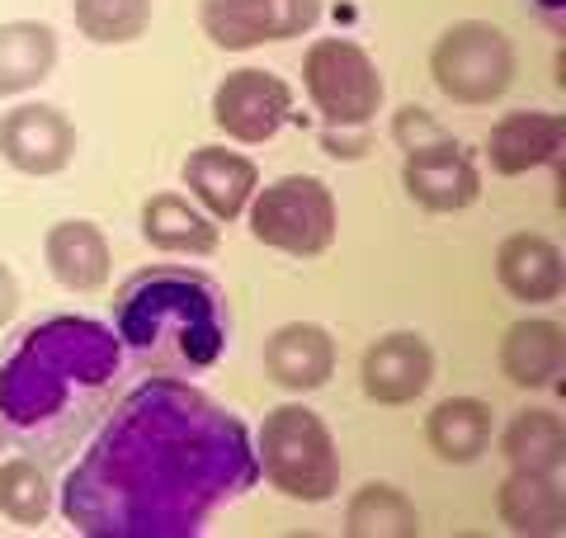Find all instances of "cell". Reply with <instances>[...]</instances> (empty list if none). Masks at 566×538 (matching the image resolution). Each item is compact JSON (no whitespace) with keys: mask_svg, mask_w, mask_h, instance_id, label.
Returning <instances> with one entry per match:
<instances>
[{"mask_svg":"<svg viewBox=\"0 0 566 538\" xmlns=\"http://www.w3.org/2000/svg\"><path fill=\"white\" fill-rule=\"evenodd\" d=\"M260 477L251 435L185 379L156 373L62 482V515L85 538H189Z\"/></svg>","mask_w":566,"mask_h":538,"instance_id":"cell-1","label":"cell"},{"mask_svg":"<svg viewBox=\"0 0 566 538\" xmlns=\"http://www.w3.org/2000/svg\"><path fill=\"white\" fill-rule=\"evenodd\" d=\"M123 345L91 317H48L0 364V425L43 458H62L114 397Z\"/></svg>","mask_w":566,"mask_h":538,"instance_id":"cell-2","label":"cell"},{"mask_svg":"<svg viewBox=\"0 0 566 538\" xmlns=\"http://www.w3.org/2000/svg\"><path fill=\"white\" fill-rule=\"evenodd\" d=\"M227 308L218 283L185 265H151L123 279L114 298V335L151 373H203L227 350Z\"/></svg>","mask_w":566,"mask_h":538,"instance_id":"cell-3","label":"cell"},{"mask_svg":"<svg viewBox=\"0 0 566 538\" xmlns=\"http://www.w3.org/2000/svg\"><path fill=\"white\" fill-rule=\"evenodd\" d=\"M255 463L264 482L303 506H322L340 492V448L316 411L283 402L264 416L255 435Z\"/></svg>","mask_w":566,"mask_h":538,"instance_id":"cell-4","label":"cell"},{"mask_svg":"<svg viewBox=\"0 0 566 538\" xmlns=\"http://www.w3.org/2000/svg\"><path fill=\"white\" fill-rule=\"evenodd\" d=\"M430 76L444 100L482 110L515 81V43L486 20H458L430 48Z\"/></svg>","mask_w":566,"mask_h":538,"instance_id":"cell-5","label":"cell"},{"mask_svg":"<svg viewBox=\"0 0 566 538\" xmlns=\"http://www.w3.org/2000/svg\"><path fill=\"white\" fill-rule=\"evenodd\" d=\"M251 237L283 256H322L335 241V199L316 175H283L251 194Z\"/></svg>","mask_w":566,"mask_h":538,"instance_id":"cell-6","label":"cell"},{"mask_svg":"<svg viewBox=\"0 0 566 538\" xmlns=\"http://www.w3.org/2000/svg\"><path fill=\"white\" fill-rule=\"evenodd\" d=\"M303 85L331 128H368L382 110L378 66L349 39H316L303 58Z\"/></svg>","mask_w":566,"mask_h":538,"instance_id":"cell-7","label":"cell"},{"mask_svg":"<svg viewBox=\"0 0 566 538\" xmlns=\"http://www.w3.org/2000/svg\"><path fill=\"white\" fill-rule=\"evenodd\" d=\"M199 24L222 52L289 43L322 24V0H199Z\"/></svg>","mask_w":566,"mask_h":538,"instance_id":"cell-8","label":"cell"},{"mask_svg":"<svg viewBox=\"0 0 566 538\" xmlns=\"http://www.w3.org/2000/svg\"><path fill=\"white\" fill-rule=\"evenodd\" d=\"M293 118V90L274 71L241 66L212 90V123L232 142H270Z\"/></svg>","mask_w":566,"mask_h":538,"instance_id":"cell-9","label":"cell"},{"mask_svg":"<svg viewBox=\"0 0 566 538\" xmlns=\"http://www.w3.org/2000/svg\"><path fill=\"white\" fill-rule=\"evenodd\" d=\"M401 185L424 213H463L482 194V175H476L472 156L449 137H430L406 152L401 161Z\"/></svg>","mask_w":566,"mask_h":538,"instance_id":"cell-10","label":"cell"},{"mask_svg":"<svg viewBox=\"0 0 566 538\" xmlns=\"http://www.w3.org/2000/svg\"><path fill=\"white\" fill-rule=\"evenodd\" d=\"M0 156L20 175H62L76 156V128L57 104H20L0 118Z\"/></svg>","mask_w":566,"mask_h":538,"instance_id":"cell-11","label":"cell"},{"mask_svg":"<svg viewBox=\"0 0 566 538\" xmlns=\"http://www.w3.org/2000/svg\"><path fill=\"white\" fill-rule=\"evenodd\" d=\"M359 379H364L368 402L406 406L434 383V350L416 331H392L364 350Z\"/></svg>","mask_w":566,"mask_h":538,"instance_id":"cell-12","label":"cell"},{"mask_svg":"<svg viewBox=\"0 0 566 538\" xmlns=\"http://www.w3.org/2000/svg\"><path fill=\"white\" fill-rule=\"evenodd\" d=\"M185 185L189 194L203 204V213L212 223H237L251 194L260 189V170L251 156L227 152V147H199L185 156Z\"/></svg>","mask_w":566,"mask_h":538,"instance_id":"cell-13","label":"cell"},{"mask_svg":"<svg viewBox=\"0 0 566 538\" xmlns=\"http://www.w3.org/2000/svg\"><path fill=\"white\" fill-rule=\"evenodd\" d=\"M264 373L283 392H316L335 373V340L316 321H289L264 340Z\"/></svg>","mask_w":566,"mask_h":538,"instance_id":"cell-14","label":"cell"},{"mask_svg":"<svg viewBox=\"0 0 566 538\" xmlns=\"http://www.w3.org/2000/svg\"><path fill=\"white\" fill-rule=\"evenodd\" d=\"M43 260L52 269V279L71 293H95L109 283V269H114V250L109 237L85 223V218H66V223H52L48 237H43Z\"/></svg>","mask_w":566,"mask_h":538,"instance_id":"cell-15","label":"cell"},{"mask_svg":"<svg viewBox=\"0 0 566 538\" xmlns=\"http://www.w3.org/2000/svg\"><path fill=\"white\" fill-rule=\"evenodd\" d=\"M566 147V118L562 114H538V110H515L505 114L486 137L491 170L501 175H524L538 166H553Z\"/></svg>","mask_w":566,"mask_h":538,"instance_id":"cell-16","label":"cell"},{"mask_svg":"<svg viewBox=\"0 0 566 538\" xmlns=\"http://www.w3.org/2000/svg\"><path fill=\"white\" fill-rule=\"evenodd\" d=\"M495 279L515 302H553L566 289L562 250L538 231H515L495 250Z\"/></svg>","mask_w":566,"mask_h":538,"instance_id":"cell-17","label":"cell"},{"mask_svg":"<svg viewBox=\"0 0 566 538\" xmlns=\"http://www.w3.org/2000/svg\"><path fill=\"white\" fill-rule=\"evenodd\" d=\"M142 237L161 256H212L218 223L203 208H193L185 194H151L142 204Z\"/></svg>","mask_w":566,"mask_h":538,"instance_id":"cell-18","label":"cell"},{"mask_svg":"<svg viewBox=\"0 0 566 538\" xmlns=\"http://www.w3.org/2000/svg\"><path fill=\"white\" fill-rule=\"evenodd\" d=\"M495 510H501L505 529L515 534H562L566 529V487L553 473H510L501 482V496H495Z\"/></svg>","mask_w":566,"mask_h":538,"instance_id":"cell-19","label":"cell"},{"mask_svg":"<svg viewBox=\"0 0 566 538\" xmlns=\"http://www.w3.org/2000/svg\"><path fill=\"white\" fill-rule=\"evenodd\" d=\"M566 369V331L557 321H515L501 340V373L515 387H547Z\"/></svg>","mask_w":566,"mask_h":538,"instance_id":"cell-20","label":"cell"},{"mask_svg":"<svg viewBox=\"0 0 566 538\" xmlns=\"http://www.w3.org/2000/svg\"><path fill=\"white\" fill-rule=\"evenodd\" d=\"M57 66V33L39 20L0 24V95H24Z\"/></svg>","mask_w":566,"mask_h":538,"instance_id":"cell-21","label":"cell"},{"mask_svg":"<svg viewBox=\"0 0 566 538\" xmlns=\"http://www.w3.org/2000/svg\"><path fill=\"white\" fill-rule=\"evenodd\" d=\"M424 439L444 463H476L491 444V406L476 397H449L430 411Z\"/></svg>","mask_w":566,"mask_h":538,"instance_id":"cell-22","label":"cell"},{"mask_svg":"<svg viewBox=\"0 0 566 538\" xmlns=\"http://www.w3.org/2000/svg\"><path fill=\"white\" fill-rule=\"evenodd\" d=\"M501 454L515 473H566V425L557 411H520L501 435Z\"/></svg>","mask_w":566,"mask_h":538,"instance_id":"cell-23","label":"cell"},{"mask_svg":"<svg viewBox=\"0 0 566 538\" xmlns=\"http://www.w3.org/2000/svg\"><path fill=\"white\" fill-rule=\"evenodd\" d=\"M349 538H420V510L392 482H368L345 506Z\"/></svg>","mask_w":566,"mask_h":538,"instance_id":"cell-24","label":"cell"},{"mask_svg":"<svg viewBox=\"0 0 566 538\" xmlns=\"http://www.w3.org/2000/svg\"><path fill=\"white\" fill-rule=\"evenodd\" d=\"M71 20L91 43L123 48L151 29V0H71Z\"/></svg>","mask_w":566,"mask_h":538,"instance_id":"cell-25","label":"cell"},{"mask_svg":"<svg viewBox=\"0 0 566 538\" xmlns=\"http://www.w3.org/2000/svg\"><path fill=\"white\" fill-rule=\"evenodd\" d=\"M0 515L10 525H43L52 515V487H48V473L43 463L33 458H6L0 463Z\"/></svg>","mask_w":566,"mask_h":538,"instance_id":"cell-26","label":"cell"},{"mask_svg":"<svg viewBox=\"0 0 566 538\" xmlns=\"http://www.w3.org/2000/svg\"><path fill=\"white\" fill-rule=\"evenodd\" d=\"M14 312H20V283H14V275H10V265L0 260V331L14 321Z\"/></svg>","mask_w":566,"mask_h":538,"instance_id":"cell-27","label":"cell"},{"mask_svg":"<svg viewBox=\"0 0 566 538\" xmlns=\"http://www.w3.org/2000/svg\"><path fill=\"white\" fill-rule=\"evenodd\" d=\"M322 142H326V152H331L335 161H340V156H345V161H354V156H364V147H368L364 128H359V137H340V128H331Z\"/></svg>","mask_w":566,"mask_h":538,"instance_id":"cell-28","label":"cell"},{"mask_svg":"<svg viewBox=\"0 0 566 538\" xmlns=\"http://www.w3.org/2000/svg\"><path fill=\"white\" fill-rule=\"evenodd\" d=\"M0 439H6V425H0Z\"/></svg>","mask_w":566,"mask_h":538,"instance_id":"cell-29","label":"cell"}]
</instances>
